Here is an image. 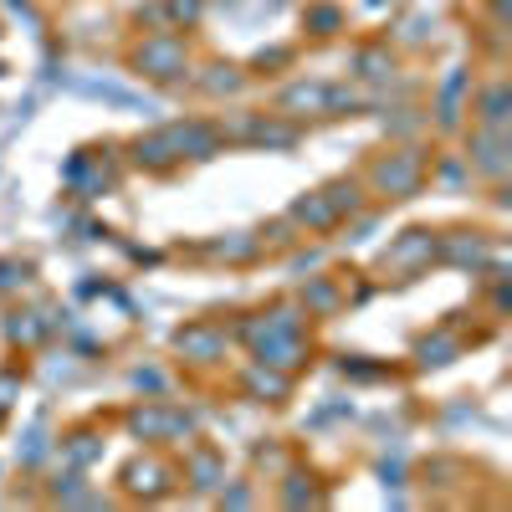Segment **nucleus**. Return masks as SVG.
I'll return each mask as SVG.
<instances>
[{"instance_id": "dca6fc26", "label": "nucleus", "mask_w": 512, "mask_h": 512, "mask_svg": "<svg viewBox=\"0 0 512 512\" xmlns=\"http://www.w3.org/2000/svg\"><path fill=\"white\" fill-rule=\"evenodd\" d=\"M297 303H303L308 318H328L349 303V292H344V272H323V277H308L303 287H297Z\"/></svg>"}, {"instance_id": "f8f14e48", "label": "nucleus", "mask_w": 512, "mask_h": 512, "mask_svg": "<svg viewBox=\"0 0 512 512\" xmlns=\"http://www.w3.org/2000/svg\"><path fill=\"white\" fill-rule=\"evenodd\" d=\"M128 431L144 436L149 446L159 441H180V436H195V420L175 405H164V400H144L139 410H128Z\"/></svg>"}, {"instance_id": "6e6552de", "label": "nucleus", "mask_w": 512, "mask_h": 512, "mask_svg": "<svg viewBox=\"0 0 512 512\" xmlns=\"http://www.w3.org/2000/svg\"><path fill=\"white\" fill-rule=\"evenodd\" d=\"M431 262H436V231H431V226H410V231H400L390 246H384L379 272L390 277V282H410V277H420Z\"/></svg>"}, {"instance_id": "0eeeda50", "label": "nucleus", "mask_w": 512, "mask_h": 512, "mask_svg": "<svg viewBox=\"0 0 512 512\" xmlns=\"http://www.w3.org/2000/svg\"><path fill=\"white\" fill-rule=\"evenodd\" d=\"M251 82V67L246 62H231V57H195V72L185 82V93H195L200 103H236Z\"/></svg>"}, {"instance_id": "ddd939ff", "label": "nucleus", "mask_w": 512, "mask_h": 512, "mask_svg": "<svg viewBox=\"0 0 512 512\" xmlns=\"http://www.w3.org/2000/svg\"><path fill=\"white\" fill-rule=\"evenodd\" d=\"M210 0H149V6L134 11L139 31H200Z\"/></svg>"}, {"instance_id": "6ab92c4d", "label": "nucleus", "mask_w": 512, "mask_h": 512, "mask_svg": "<svg viewBox=\"0 0 512 512\" xmlns=\"http://www.w3.org/2000/svg\"><path fill=\"white\" fill-rule=\"evenodd\" d=\"M323 195L333 200L338 216H344V226L359 221V216H369V190H364L359 175H333V180H323Z\"/></svg>"}, {"instance_id": "aec40b11", "label": "nucleus", "mask_w": 512, "mask_h": 512, "mask_svg": "<svg viewBox=\"0 0 512 512\" xmlns=\"http://www.w3.org/2000/svg\"><path fill=\"white\" fill-rule=\"evenodd\" d=\"M241 390H246L251 400H262V405H282V400L292 395V374L267 369V364H256V359H251V369L241 374Z\"/></svg>"}, {"instance_id": "20e7f679", "label": "nucleus", "mask_w": 512, "mask_h": 512, "mask_svg": "<svg viewBox=\"0 0 512 512\" xmlns=\"http://www.w3.org/2000/svg\"><path fill=\"white\" fill-rule=\"evenodd\" d=\"M461 164H466V175L482 180L487 190H507V175H512V128H477V123H466L461 128Z\"/></svg>"}, {"instance_id": "4be33fe9", "label": "nucleus", "mask_w": 512, "mask_h": 512, "mask_svg": "<svg viewBox=\"0 0 512 512\" xmlns=\"http://www.w3.org/2000/svg\"><path fill=\"white\" fill-rule=\"evenodd\" d=\"M303 31H313V36H338V31H344V11H338L333 0H313V6L303 11Z\"/></svg>"}, {"instance_id": "5701e85b", "label": "nucleus", "mask_w": 512, "mask_h": 512, "mask_svg": "<svg viewBox=\"0 0 512 512\" xmlns=\"http://www.w3.org/2000/svg\"><path fill=\"white\" fill-rule=\"evenodd\" d=\"M456 354H461V344H456L451 333H436V338H420V349H415V359H420V364H451Z\"/></svg>"}, {"instance_id": "2eb2a0df", "label": "nucleus", "mask_w": 512, "mask_h": 512, "mask_svg": "<svg viewBox=\"0 0 512 512\" xmlns=\"http://www.w3.org/2000/svg\"><path fill=\"white\" fill-rule=\"evenodd\" d=\"M395 67H400V57H395L390 41H364V47L354 52L349 82H359V88H390V82H395Z\"/></svg>"}, {"instance_id": "423d86ee", "label": "nucleus", "mask_w": 512, "mask_h": 512, "mask_svg": "<svg viewBox=\"0 0 512 512\" xmlns=\"http://www.w3.org/2000/svg\"><path fill=\"white\" fill-rule=\"evenodd\" d=\"M128 164L144 169V175H175V169L190 164V149H185V118H169L159 128H149V134H134L123 144Z\"/></svg>"}, {"instance_id": "f257e3e1", "label": "nucleus", "mask_w": 512, "mask_h": 512, "mask_svg": "<svg viewBox=\"0 0 512 512\" xmlns=\"http://www.w3.org/2000/svg\"><path fill=\"white\" fill-rule=\"evenodd\" d=\"M436 175V149L425 139H395L364 159L359 180L369 190V205H395L425 190V180Z\"/></svg>"}, {"instance_id": "4468645a", "label": "nucleus", "mask_w": 512, "mask_h": 512, "mask_svg": "<svg viewBox=\"0 0 512 512\" xmlns=\"http://www.w3.org/2000/svg\"><path fill=\"white\" fill-rule=\"evenodd\" d=\"M282 216L297 226V236H333L338 226H344V216L333 210V200L323 195V185H318V190H303V195L282 210Z\"/></svg>"}, {"instance_id": "a211bd4d", "label": "nucleus", "mask_w": 512, "mask_h": 512, "mask_svg": "<svg viewBox=\"0 0 512 512\" xmlns=\"http://www.w3.org/2000/svg\"><path fill=\"white\" fill-rule=\"evenodd\" d=\"M185 482L195 492H221L226 487V456L216 446H190L185 456Z\"/></svg>"}, {"instance_id": "f3484780", "label": "nucleus", "mask_w": 512, "mask_h": 512, "mask_svg": "<svg viewBox=\"0 0 512 512\" xmlns=\"http://www.w3.org/2000/svg\"><path fill=\"white\" fill-rule=\"evenodd\" d=\"M175 349L190 359V364H216L226 354V328L221 323H190L175 333Z\"/></svg>"}, {"instance_id": "412c9836", "label": "nucleus", "mask_w": 512, "mask_h": 512, "mask_svg": "<svg viewBox=\"0 0 512 512\" xmlns=\"http://www.w3.org/2000/svg\"><path fill=\"white\" fill-rule=\"evenodd\" d=\"M205 256H216V262H251V256H262V236H246V231L221 236L205 246Z\"/></svg>"}, {"instance_id": "b1692460", "label": "nucleus", "mask_w": 512, "mask_h": 512, "mask_svg": "<svg viewBox=\"0 0 512 512\" xmlns=\"http://www.w3.org/2000/svg\"><path fill=\"white\" fill-rule=\"evenodd\" d=\"M26 277H31V262H0V297H11L16 287H26Z\"/></svg>"}, {"instance_id": "9b49d317", "label": "nucleus", "mask_w": 512, "mask_h": 512, "mask_svg": "<svg viewBox=\"0 0 512 512\" xmlns=\"http://www.w3.org/2000/svg\"><path fill=\"white\" fill-rule=\"evenodd\" d=\"M466 123H477V128H512V88H507V77H502V72H487L482 82L472 77Z\"/></svg>"}, {"instance_id": "1a4fd4ad", "label": "nucleus", "mask_w": 512, "mask_h": 512, "mask_svg": "<svg viewBox=\"0 0 512 512\" xmlns=\"http://www.w3.org/2000/svg\"><path fill=\"white\" fill-rule=\"evenodd\" d=\"M175 466H169L159 451H144L134 461H123V472H118V487L128 502H164L169 492H175Z\"/></svg>"}, {"instance_id": "f03ea898", "label": "nucleus", "mask_w": 512, "mask_h": 512, "mask_svg": "<svg viewBox=\"0 0 512 512\" xmlns=\"http://www.w3.org/2000/svg\"><path fill=\"white\" fill-rule=\"evenodd\" d=\"M369 93L359 88V82H328V77H292V82H282V88L272 93V113H282V118H292V123H303L308 128V118H359V113H369Z\"/></svg>"}, {"instance_id": "9d476101", "label": "nucleus", "mask_w": 512, "mask_h": 512, "mask_svg": "<svg viewBox=\"0 0 512 512\" xmlns=\"http://www.w3.org/2000/svg\"><path fill=\"white\" fill-rule=\"evenodd\" d=\"M436 262L482 272L492 262V231H482V226H446V231H436Z\"/></svg>"}, {"instance_id": "7ed1b4c3", "label": "nucleus", "mask_w": 512, "mask_h": 512, "mask_svg": "<svg viewBox=\"0 0 512 512\" xmlns=\"http://www.w3.org/2000/svg\"><path fill=\"white\" fill-rule=\"evenodd\" d=\"M195 36L190 31H139L123 52V67L144 77L149 88H164V93H185V82L195 72Z\"/></svg>"}, {"instance_id": "39448f33", "label": "nucleus", "mask_w": 512, "mask_h": 512, "mask_svg": "<svg viewBox=\"0 0 512 512\" xmlns=\"http://www.w3.org/2000/svg\"><path fill=\"white\" fill-rule=\"evenodd\" d=\"M221 128H226V144H241V149H297L303 144V123L267 113V108H236L221 118Z\"/></svg>"}]
</instances>
